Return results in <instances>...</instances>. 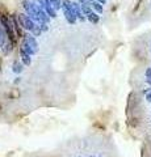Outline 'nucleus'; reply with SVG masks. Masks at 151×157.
<instances>
[{
  "instance_id": "obj_1",
  "label": "nucleus",
  "mask_w": 151,
  "mask_h": 157,
  "mask_svg": "<svg viewBox=\"0 0 151 157\" xmlns=\"http://www.w3.org/2000/svg\"><path fill=\"white\" fill-rule=\"evenodd\" d=\"M22 51H25L26 54H33L37 51V43L34 41V38H33L32 36H26L25 38H24V43H22Z\"/></svg>"
},
{
  "instance_id": "obj_2",
  "label": "nucleus",
  "mask_w": 151,
  "mask_h": 157,
  "mask_svg": "<svg viewBox=\"0 0 151 157\" xmlns=\"http://www.w3.org/2000/svg\"><path fill=\"white\" fill-rule=\"evenodd\" d=\"M18 22H20L21 26H24L25 29H29V30H34L36 29L33 21L29 18V16H26V14H18Z\"/></svg>"
},
{
  "instance_id": "obj_3",
  "label": "nucleus",
  "mask_w": 151,
  "mask_h": 157,
  "mask_svg": "<svg viewBox=\"0 0 151 157\" xmlns=\"http://www.w3.org/2000/svg\"><path fill=\"white\" fill-rule=\"evenodd\" d=\"M87 17H88V20H89V21H92V22H93V24H96V22H99V16H97V14L96 13H93V12H89L88 14H87Z\"/></svg>"
},
{
  "instance_id": "obj_4",
  "label": "nucleus",
  "mask_w": 151,
  "mask_h": 157,
  "mask_svg": "<svg viewBox=\"0 0 151 157\" xmlns=\"http://www.w3.org/2000/svg\"><path fill=\"white\" fill-rule=\"evenodd\" d=\"M13 71L14 72H21V70H22V68H21V64H18V63L16 62V63H14V64H13Z\"/></svg>"
},
{
  "instance_id": "obj_5",
  "label": "nucleus",
  "mask_w": 151,
  "mask_h": 157,
  "mask_svg": "<svg viewBox=\"0 0 151 157\" xmlns=\"http://www.w3.org/2000/svg\"><path fill=\"white\" fill-rule=\"evenodd\" d=\"M50 2V4H54L55 8H61V2L59 0H49Z\"/></svg>"
},
{
  "instance_id": "obj_6",
  "label": "nucleus",
  "mask_w": 151,
  "mask_h": 157,
  "mask_svg": "<svg viewBox=\"0 0 151 157\" xmlns=\"http://www.w3.org/2000/svg\"><path fill=\"white\" fill-rule=\"evenodd\" d=\"M92 6H93V8L96 9V11H99V12H103V7H101L99 3H93V4H92Z\"/></svg>"
},
{
  "instance_id": "obj_7",
  "label": "nucleus",
  "mask_w": 151,
  "mask_h": 157,
  "mask_svg": "<svg viewBox=\"0 0 151 157\" xmlns=\"http://www.w3.org/2000/svg\"><path fill=\"white\" fill-rule=\"evenodd\" d=\"M146 76H147L149 78H151V68H149V70L146 71Z\"/></svg>"
},
{
  "instance_id": "obj_8",
  "label": "nucleus",
  "mask_w": 151,
  "mask_h": 157,
  "mask_svg": "<svg viewBox=\"0 0 151 157\" xmlns=\"http://www.w3.org/2000/svg\"><path fill=\"white\" fill-rule=\"evenodd\" d=\"M146 100H147L149 102H151V92H150V93H147V94H146Z\"/></svg>"
},
{
  "instance_id": "obj_9",
  "label": "nucleus",
  "mask_w": 151,
  "mask_h": 157,
  "mask_svg": "<svg viewBox=\"0 0 151 157\" xmlns=\"http://www.w3.org/2000/svg\"><path fill=\"white\" fill-rule=\"evenodd\" d=\"M77 2H80V3H81V6H83V4H84V2H85V0H77Z\"/></svg>"
},
{
  "instance_id": "obj_10",
  "label": "nucleus",
  "mask_w": 151,
  "mask_h": 157,
  "mask_svg": "<svg viewBox=\"0 0 151 157\" xmlns=\"http://www.w3.org/2000/svg\"><path fill=\"white\" fill-rule=\"evenodd\" d=\"M99 2H100V3H105V2H106V0H99Z\"/></svg>"
},
{
  "instance_id": "obj_11",
  "label": "nucleus",
  "mask_w": 151,
  "mask_h": 157,
  "mask_svg": "<svg viewBox=\"0 0 151 157\" xmlns=\"http://www.w3.org/2000/svg\"><path fill=\"white\" fill-rule=\"evenodd\" d=\"M99 157H101V156H99Z\"/></svg>"
}]
</instances>
